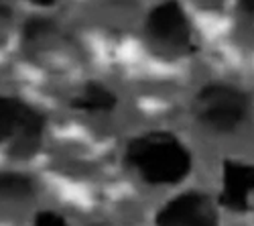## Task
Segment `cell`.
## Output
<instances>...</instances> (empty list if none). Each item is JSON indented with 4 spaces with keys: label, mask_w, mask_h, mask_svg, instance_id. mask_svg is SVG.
<instances>
[{
    "label": "cell",
    "mask_w": 254,
    "mask_h": 226,
    "mask_svg": "<svg viewBox=\"0 0 254 226\" xmlns=\"http://www.w3.org/2000/svg\"><path fill=\"white\" fill-rule=\"evenodd\" d=\"M128 165L146 183H177L191 169V157L183 143L165 131H153L130 141L126 149Z\"/></svg>",
    "instance_id": "6da1fadb"
},
{
    "label": "cell",
    "mask_w": 254,
    "mask_h": 226,
    "mask_svg": "<svg viewBox=\"0 0 254 226\" xmlns=\"http://www.w3.org/2000/svg\"><path fill=\"white\" fill-rule=\"evenodd\" d=\"M250 108L248 96L232 86L211 84L205 86L193 102L195 118L201 125L214 133H230L236 131Z\"/></svg>",
    "instance_id": "7a4b0ae2"
},
{
    "label": "cell",
    "mask_w": 254,
    "mask_h": 226,
    "mask_svg": "<svg viewBox=\"0 0 254 226\" xmlns=\"http://www.w3.org/2000/svg\"><path fill=\"white\" fill-rule=\"evenodd\" d=\"M43 116L16 98L0 96V143L14 141L18 147H35L43 133Z\"/></svg>",
    "instance_id": "3957f363"
},
{
    "label": "cell",
    "mask_w": 254,
    "mask_h": 226,
    "mask_svg": "<svg viewBox=\"0 0 254 226\" xmlns=\"http://www.w3.org/2000/svg\"><path fill=\"white\" fill-rule=\"evenodd\" d=\"M159 226H218L214 204L205 194L189 192L171 200L157 216Z\"/></svg>",
    "instance_id": "277c9868"
},
{
    "label": "cell",
    "mask_w": 254,
    "mask_h": 226,
    "mask_svg": "<svg viewBox=\"0 0 254 226\" xmlns=\"http://www.w3.org/2000/svg\"><path fill=\"white\" fill-rule=\"evenodd\" d=\"M146 31L159 45L183 49L189 43V23L181 6L173 0L157 6L146 20Z\"/></svg>",
    "instance_id": "5b68a950"
},
{
    "label": "cell",
    "mask_w": 254,
    "mask_h": 226,
    "mask_svg": "<svg viewBox=\"0 0 254 226\" xmlns=\"http://www.w3.org/2000/svg\"><path fill=\"white\" fill-rule=\"evenodd\" d=\"M254 200V167L244 163L228 161L224 165V188L220 202L226 208L244 212Z\"/></svg>",
    "instance_id": "8992f818"
},
{
    "label": "cell",
    "mask_w": 254,
    "mask_h": 226,
    "mask_svg": "<svg viewBox=\"0 0 254 226\" xmlns=\"http://www.w3.org/2000/svg\"><path fill=\"white\" fill-rule=\"evenodd\" d=\"M71 106L81 110V112H112L116 108V96L100 84H88L83 88L73 100H71Z\"/></svg>",
    "instance_id": "52a82bcc"
},
{
    "label": "cell",
    "mask_w": 254,
    "mask_h": 226,
    "mask_svg": "<svg viewBox=\"0 0 254 226\" xmlns=\"http://www.w3.org/2000/svg\"><path fill=\"white\" fill-rule=\"evenodd\" d=\"M33 194V183L29 177L18 173H0V196L25 198Z\"/></svg>",
    "instance_id": "ba28073f"
},
{
    "label": "cell",
    "mask_w": 254,
    "mask_h": 226,
    "mask_svg": "<svg viewBox=\"0 0 254 226\" xmlns=\"http://www.w3.org/2000/svg\"><path fill=\"white\" fill-rule=\"evenodd\" d=\"M33 226H67V224L61 216H57L53 212H41Z\"/></svg>",
    "instance_id": "9c48e42d"
},
{
    "label": "cell",
    "mask_w": 254,
    "mask_h": 226,
    "mask_svg": "<svg viewBox=\"0 0 254 226\" xmlns=\"http://www.w3.org/2000/svg\"><path fill=\"white\" fill-rule=\"evenodd\" d=\"M240 10L248 16H254V0H240Z\"/></svg>",
    "instance_id": "30bf717a"
},
{
    "label": "cell",
    "mask_w": 254,
    "mask_h": 226,
    "mask_svg": "<svg viewBox=\"0 0 254 226\" xmlns=\"http://www.w3.org/2000/svg\"><path fill=\"white\" fill-rule=\"evenodd\" d=\"M35 4H41V6H49V4H53L55 0H33Z\"/></svg>",
    "instance_id": "8fae6325"
}]
</instances>
